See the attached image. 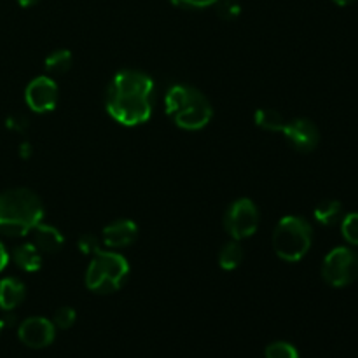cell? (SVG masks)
Returning <instances> with one entry per match:
<instances>
[{
  "label": "cell",
  "instance_id": "6da1fadb",
  "mask_svg": "<svg viewBox=\"0 0 358 358\" xmlns=\"http://www.w3.org/2000/svg\"><path fill=\"white\" fill-rule=\"evenodd\" d=\"M152 77L142 70L126 69L112 77L105 98L108 115L122 126H140L152 115L154 108Z\"/></svg>",
  "mask_w": 358,
  "mask_h": 358
},
{
  "label": "cell",
  "instance_id": "7a4b0ae2",
  "mask_svg": "<svg viewBox=\"0 0 358 358\" xmlns=\"http://www.w3.org/2000/svg\"><path fill=\"white\" fill-rule=\"evenodd\" d=\"M44 219V205L30 189H9L0 194V233L6 236L30 234Z\"/></svg>",
  "mask_w": 358,
  "mask_h": 358
},
{
  "label": "cell",
  "instance_id": "3957f363",
  "mask_svg": "<svg viewBox=\"0 0 358 358\" xmlns=\"http://www.w3.org/2000/svg\"><path fill=\"white\" fill-rule=\"evenodd\" d=\"M164 107L171 121L185 131H199L206 128L213 117V107L208 98L189 84H173L168 87Z\"/></svg>",
  "mask_w": 358,
  "mask_h": 358
},
{
  "label": "cell",
  "instance_id": "277c9868",
  "mask_svg": "<svg viewBox=\"0 0 358 358\" xmlns=\"http://www.w3.org/2000/svg\"><path fill=\"white\" fill-rule=\"evenodd\" d=\"M129 276V264L124 255L114 250H98L86 271V287L94 294L108 296L124 285Z\"/></svg>",
  "mask_w": 358,
  "mask_h": 358
},
{
  "label": "cell",
  "instance_id": "5b68a950",
  "mask_svg": "<svg viewBox=\"0 0 358 358\" xmlns=\"http://www.w3.org/2000/svg\"><path fill=\"white\" fill-rule=\"evenodd\" d=\"M313 243V227L304 217L287 215L280 219L273 233V248L285 262H299Z\"/></svg>",
  "mask_w": 358,
  "mask_h": 358
},
{
  "label": "cell",
  "instance_id": "8992f818",
  "mask_svg": "<svg viewBox=\"0 0 358 358\" xmlns=\"http://www.w3.org/2000/svg\"><path fill=\"white\" fill-rule=\"evenodd\" d=\"M322 276L331 287H348L358 278L357 252L346 247H338L329 252L322 264Z\"/></svg>",
  "mask_w": 358,
  "mask_h": 358
},
{
  "label": "cell",
  "instance_id": "52a82bcc",
  "mask_svg": "<svg viewBox=\"0 0 358 358\" xmlns=\"http://www.w3.org/2000/svg\"><path fill=\"white\" fill-rule=\"evenodd\" d=\"M261 213L257 205L248 198H240L227 208L224 217V227L233 240H247L259 229Z\"/></svg>",
  "mask_w": 358,
  "mask_h": 358
},
{
  "label": "cell",
  "instance_id": "ba28073f",
  "mask_svg": "<svg viewBox=\"0 0 358 358\" xmlns=\"http://www.w3.org/2000/svg\"><path fill=\"white\" fill-rule=\"evenodd\" d=\"M58 84L48 76L35 77L24 90L27 105L38 114H48V112L55 110L56 105H58Z\"/></svg>",
  "mask_w": 358,
  "mask_h": 358
},
{
  "label": "cell",
  "instance_id": "9c48e42d",
  "mask_svg": "<svg viewBox=\"0 0 358 358\" xmlns=\"http://www.w3.org/2000/svg\"><path fill=\"white\" fill-rule=\"evenodd\" d=\"M17 338L24 346L34 350L48 348L56 338V327L52 320L44 317H30L17 327Z\"/></svg>",
  "mask_w": 358,
  "mask_h": 358
},
{
  "label": "cell",
  "instance_id": "30bf717a",
  "mask_svg": "<svg viewBox=\"0 0 358 358\" xmlns=\"http://www.w3.org/2000/svg\"><path fill=\"white\" fill-rule=\"evenodd\" d=\"M282 133L285 135L287 142L297 152H311V150L317 149L318 142H320V131H318L317 124L304 117H296L292 121H287Z\"/></svg>",
  "mask_w": 358,
  "mask_h": 358
},
{
  "label": "cell",
  "instance_id": "8fae6325",
  "mask_svg": "<svg viewBox=\"0 0 358 358\" xmlns=\"http://www.w3.org/2000/svg\"><path fill=\"white\" fill-rule=\"evenodd\" d=\"M136 238H138V226L129 219L114 220V222L105 226L103 231H101L103 245L110 248V250L131 247L136 241Z\"/></svg>",
  "mask_w": 358,
  "mask_h": 358
},
{
  "label": "cell",
  "instance_id": "7c38bea8",
  "mask_svg": "<svg viewBox=\"0 0 358 358\" xmlns=\"http://www.w3.org/2000/svg\"><path fill=\"white\" fill-rule=\"evenodd\" d=\"M31 234V243L37 247V250L41 254H56V252L62 250L63 243H65V238L59 233V229H56L55 226H49V224H37L34 229L30 231Z\"/></svg>",
  "mask_w": 358,
  "mask_h": 358
},
{
  "label": "cell",
  "instance_id": "4fadbf2b",
  "mask_svg": "<svg viewBox=\"0 0 358 358\" xmlns=\"http://www.w3.org/2000/svg\"><path fill=\"white\" fill-rule=\"evenodd\" d=\"M27 297V287L21 280L3 278L0 280V310L6 313H13Z\"/></svg>",
  "mask_w": 358,
  "mask_h": 358
},
{
  "label": "cell",
  "instance_id": "5bb4252c",
  "mask_svg": "<svg viewBox=\"0 0 358 358\" xmlns=\"http://www.w3.org/2000/svg\"><path fill=\"white\" fill-rule=\"evenodd\" d=\"M10 257H13L14 264L17 268L27 273L38 271L42 266V254L37 250V247L34 243H24L16 247L13 250V254H10Z\"/></svg>",
  "mask_w": 358,
  "mask_h": 358
},
{
  "label": "cell",
  "instance_id": "9a60e30c",
  "mask_svg": "<svg viewBox=\"0 0 358 358\" xmlns=\"http://www.w3.org/2000/svg\"><path fill=\"white\" fill-rule=\"evenodd\" d=\"M313 215L315 220L322 226H336L343 219V205L336 199H325V201L318 203Z\"/></svg>",
  "mask_w": 358,
  "mask_h": 358
},
{
  "label": "cell",
  "instance_id": "2e32d148",
  "mask_svg": "<svg viewBox=\"0 0 358 358\" xmlns=\"http://www.w3.org/2000/svg\"><path fill=\"white\" fill-rule=\"evenodd\" d=\"M255 124L261 129L271 133H282L287 124V119L275 108H257L254 114Z\"/></svg>",
  "mask_w": 358,
  "mask_h": 358
},
{
  "label": "cell",
  "instance_id": "e0dca14e",
  "mask_svg": "<svg viewBox=\"0 0 358 358\" xmlns=\"http://www.w3.org/2000/svg\"><path fill=\"white\" fill-rule=\"evenodd\" d=\"M245 259V250L238 240H231L229 243L224 245V248L219 254V266L224 271H234L240 268V264Z\"/></svg>",
  "mask_w": 358,
  "mask_h": 358
},
{
  "label": "cell",
  "instance_id": "ac0fdd59",
  "mask_svg": "<svg viewBox=\"0 0 358 358\" xmlns=\"http://www.w3.org/2000/svg\"><path fill=\"white\" fill-rule=\"evenodd\" d=\"M72 52H70L69 49H58V51H52L51 55L45 58L44 66L48 73H52V76H63V73H66L72 69Z\"/></svg>",
  "mask_w": 358,
  "mask_h": 358
},
{
  "label": "cell",
  "instance_id": "d6986e66",
  "mask_svg": "<svg viewBox=\"0 0 358 358\" xmlns=\"http://www.w3.org/2000/svg\"><path fill=\"white\" fill-rule=\"evenodd\" d=\"M266 358H299V352L294 345L287 341H275L268 345L264 352Z\"/></svg>",
  "mask_w": 358,
  "mask_h": 358
},
{
  "label": "cell",
  "instance_id": "ffe728a7",
  "mask_svg": "<svg viewBox=\"0 0 358 358\" xmlns=\"http://www.w3.org/2000/svg\"><path fill=\"white\" fill-rule=\"evenodd\" d=\"M343 238L352 247H358V213H348L341 219Z\"/></svg>",
  "mask_w": 358,
  "mask_h": 358
},
{
  "label": "cell",
  "instance_id": "44dd1931",
  "mask_svg": "<svg viewBox=\"0 0 358 358\" xmlns=\"http://www.w3.org/2000/svg\"><path fill=\"white\" fill-rule=\"evenodd\" d=\"M215 7L217 14H219V17H222L224 21H234L238 20L241 14V6L238 0H217Z\"/></svg>",
  "mask_w": 358,
  "mask_h": 358
},
{
  "label": "cell",
  "instance_id": "7402d4cb",
  "mask_svg": "<svg viewBox=\"0 0 358 358\" xmlns=\"http://www.w3.org/2000/svg\"><path fill=\"white\" fill-rule=\"evenodd\" d=\"M77 320V313L73 308L70 306H62L55 311V317H52V324H55L56 329H62V331H66V329L72 327Z\"/></svg>",
  "mask_w": 358,
  "mask_h": 358
},
{
  "label": "cell",
  "instance_id": "603a6c76",
  "mask_svg": "<svg viewBox=\"0 0 358 358\" xmlns=\"http://www.w3.org/2000/svg\"><path fill=\"white\" fill-rule=\"evenodd\" d=\"M77 247H79V252H83L84 255H94L100 250V241L93 234H83L79 241H77Z\"/></svg>",
  "mask_w": 358,
  "mask_h": 358
},
{
  "label": "cell",
  "instance_id": "cb8c5ba5",
  "mask_svg": "<svg viewBox=\"0 0 358 358\" xmlns=\"http://www.w3.org/2000/svg\"><path fill=\"white\" fill-rule=\"evenodd\" d=\"M170 2L182 9H205V7L215 6L217 0H170Z\"/></svg>",
  "mask_w": 358,
  "mask_h": 358
},
{
  "label": "cell",
  "instance_id": "d4e9b609",
  "mask_svg": "<svg viewBox=\"0 0 358 358\" xmlns=\"http://www.w3.org/2000/svg\"><path fill=\"white\" fill-rule=\"evenodd\" d=\"M6 126L10 129V131H16V133H24L28 128H30V121H28L24 115H10L7 117Z\"/></svg>",
  "mask_w": 358,
  "mask_h": 358
},
{
  "label": "cell",
  "instance_id": "484cf974",
  "mask_svg": "<svg viewBox=\"0 0 358 358\" xmlns=\"http://www.w3.org/2000/svg\"><path fill=\"white\" fill-rule=\"evenodd\" d=\"M9 252L6 250V247H3V243L0 241V273L3 271V269L7 268V264H9Z\"/></svg>",
  "mask_w": 358,
  "mask_h": 358
},
{
  "label": "cell",
  "instance_id": "4316f807",
  "mask_svg": "<svg viewBox=\"0 0 358 358\" xmlns=\"http://www.w3.org/2000/svg\"><path fill=\"white\" fill-rule=\"evenodd\" d=\"M31 152H34V149H31V143L30 142H23L20 145V156L24 157V159H28V157L31 156Z\"/></svg>",
  "mask_w": 358,
  "mask_h": 358
},
{
  "label": "cell",
  "instance_id": "83f0119b",
  "mask_svg": "<svg viewBox=\"0 0 358 358\" xmlns=\"http://www.w3.org/2000/svg\"><path fill=\"white\" fill-rule=\"evenodd\" d=\"M38 2H41V0H17V3H20L21 7H31Z\"/></svg>",
  "mask_w": 358,
  "mask_h": 358
},
{
  "label": "cell",
  "instance_id": "f1b7e54d",
  "mask_svg": "<svg viewBox=\"0 0 358 358\" xmlns=\"http://www.w3.org/2000/svg\"><path fill=\"white\" fill-rule=\"evenodd\" d=\"M332 2L339 7H346V6H350V3L355 2V0H332Z\"/></svg>",
  "mask_w": 358,
  "mask_h": 358
},
{
  "label": "cell",
  "instance_id": "f546056e",
  "mask_svg": "<svg viewBox=\"0 0 358 358\" xmlns=\"http://www.w3.org/2000/svg\"><path fill=\"white\" fill-rule=\"evenodd\" d=\"M3 329H6V325H3V320H2V318H0V334H2Z\"/></svg>",
  "mask_w": 358,
  "mask_h": 358
}]
</instances>
